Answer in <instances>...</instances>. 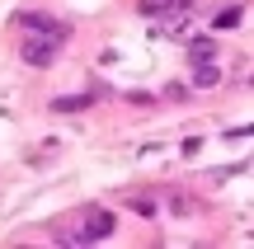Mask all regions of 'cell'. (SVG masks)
Returning <instances> with one entry per match:
<instances>
[{"instance_id": "obj_1", "label": "cell", "mask_w": 254, "mask_h": 249, "mask_svg": "<svg viewBox=\"0 0 254 249\" xmlns=\"http://www.w3.org/2000/svg\"><path fill=\"white\" fill-rule=\"evenodd\" d=\"M113 231H118V221H113L109 207H85V212H80V226L71 231V240L75 245H104Z\"/></svg>"}, {"instance_id": "obj_2", "label": "cell", "mask_w": 254, "mask_h": 249, "mask_svg": "<svg viewBox=\"0 0 254 249\" xmlns=\"http://www.w3.org/2000/svg\"><path fill=\"white\" fill-rule=\"evenodd\" d=\"M24 61L28 66H52L57 61V52H62V43L57 38H47V33H33V28H24Z\"/></svg>"}, {"instance_id": "obj_3", "label": "cell", "mask_w": 254, "mask_h": 249, "mask_svg": "<svg viewBox=\"0 0 254 249\" xmlns=\"http://www.w3.org/2000/svg\"><path fill=\"white\" fill-rule=\"evenodd\" d=\"M19 24H24V28H33V33L57 38V43H66V24H57V19H47V14H24Z\"/></svg>"}, {"instance_id": "obj_4", "label": "cell", "mask_w": 254, "mask_h": 249, "mask_svg": "<svg viewBox=\"0 0 254 249\" xmlns=\"http://www.w3.org/2000/svg\"><path fill=\"white\" fill-rule=\"evenodd\" d=\"M146 19H165V14H184V0H141Z\"/></svg>"}, {"instance_id": "obj_5", "label": "cell", "mask_w": 254, "mask_h": 249, "mask_svg": "<svg viewBox=\"0 0 254 249\" xmlns=\"http://www.w3.org/2000/svg\"><path fill=\"white\" fill-rule=\"evenodd\" d=\"M189 56H193V66L217 61V43H212V38H193V43H189Z\"/></svg>"}, {"instance_id": "obj_6", "label": "cell", "mask_w": 254, "mask_h": 249, "mask_svg": "<svg viewBox=\"0 0 254 249\" xmlns=\"http://www.w3.org/2000/svg\"><path fill=\"white\" fill-rule=\"evenodd\" d=\"M52 108H57V113H80V108H90V99H85V94H75V99H57Z\"/></svg>"}, {"instance_id": "obj_7", "label": "cell", "mask_w": 254, "mask_h": 249, "mask_svg": "<svg viewBox=\"0 0 254 249\" xmlns=\"http://www.w3.org/2000/svg\"><path fill=\"white\" fill-rule=\"evenodd\" d=\"M217 80H221V71H217L212 61H207V66H198V85H202V90H212Z\"/></svg>"}, {"instance_id": "obj_8", "label": "cell", "mask_w": 254, "mask_h": 249, "mask_svg": "<svg viewBox=\"0 0 254 249\" xmlns=\"http://www.w3.org/2000/svg\"><path fill=\"white\" fill-rule=\"evenodd\" d=\"M240 24V14H236V9H226V14H217V28H236Z\"/></svg>"}]
</instances>
